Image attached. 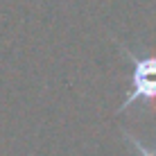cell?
<instances>
[{"label": "cell", "instance_id": "obj_1", "mask_svg": "<svg viewBox=\"0 0 156 156\" xmlns=\"http://www.w3.org/2000/svg\"><path fill=\"white\" fill-rule=\"evenodd\" d=\"M118 45H120V50L125 52L133 63L131 88H129L127 98L122 100V104L118 106V111L122 113L125 109H129V106H131L133 102H138V100H143V102L156 100V55L154 57H140V55H136L131 48H127L125 43L118 41Z\"/></svg>", "mask_w": 156, "mask_h": 156}]
</instances>
